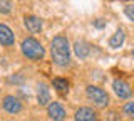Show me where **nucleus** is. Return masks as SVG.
Segmentation results:
<instances>
[{
    "instance_id": "f257e3e1",
    "label": "nucleus",
    "mask_w": 134,
    "mask_h": 121,
    "mask_svg": "<svg viewBox=\"0 0 134 121\" xmlns=\"http://www.w3.org/2000/svg\"><path fill=\"white\" fill-rule=\"evenodd\" d=\"M50 54H52V61L57 66H67L70 62V45L69 40L62 35H57L52 39L50 44Z\"/></svg>"
},
{
    "instance_id": "f03ea898",
    "label": "nucleus",
    "mask_w": 134,
    "mask_h": 121,
    "mask_svg": "<svg viewBox=\"0 0 134 121\" xmlns=\"http://www.w3.org/2000/svg\"><path fill=\"white\" fill-rule=\"evenodd\" d=\"M22 54L25 57H29V59H42L44 57V47H42V44L39 42L37 39H34V37H29V39H25L22 42Z\"/></svg>"
},
{
    "instance_id": "7ed1b4c3",
    "label": "nucleus",
    "mask_w": 134,
    "mask_h": 121,
    "mask_svg": "<svg viewBox=\"0 0 134 121\" xmlns=\"http://www.w3.org/2000/svg\"><path fill=\"white\" fill-rule=\"evenodd\" d=\"M86 93H87V98H89L91 101L96 103V106L106 108L107 104H109V94L102 89V87H97V86H87Z\"/></svg>"
},
{
    "instance_id": "20e7f679",
    "label": "nucleus",
    "mask_w": 134,
    "mask_h": 121,
    "mask_svg": "<svg viewBox=\"0 0 134 121\" xmlns=\"http://www.w3.org/2000/svg\"><path fill=\"white\" fill-rule=\"evenodd\" d=\"M112 87H114V93L119 96L121 99H127L129 96L132 94L131 86H129L127 82L124 81V79H114V82H112Z\"/></svg>"
},
{
    "instance_id": "39448f33",
    "label": "nucleus",
    "mask_w": 134,
    "mask_h": 121,
    "mask_svg": "<svg viewBox=\"0 0 134 121\" xmlns=\"http://www.w3.org/2000/svg\"><path fill=\"white\" fill-rule=\"evenodd\" d=\"M47 114L52 121H64L65 119V109L59 103H50L47 106Z\"/></svg>"
},
{
    "instance_id": "423d86ee",
    "label": "nucleus",
    "mask_w": 134,
    "mask_h": 121,
    "mask_svg": "<svg viewBox=\"0 0 134 121\" xmlns=\"http://www.w3.org/2000/svg\"><path fill=\"white\" fill-rule=\"evenodd\" d=\"M3 109L7 113L15 114V113H19L22 109V103H20L15 96H5V98H3Z\"/></svg>"
},
{
    "instance_id": "0eeeda50",
    "label": "nucleus",
    "mask_w": 134,
    "mask_h": 121,
    "mask_svg": "<svg viewBox=\"0 0 134 121\" xmlns=\"http://www.w3.org/2000/svg\"><path fill=\"white\" fill-rule=\"evenodd\" d=\"M74 121H97V116H96L94 109L84 106V108H79V109L75 111Z\"/></svg>"
},
{
    "instance_id": "6e6552de",
    "label": "nucleus",
    "mask_w": 134,
    "mask_h": 121,
    "mask_svg": "<svg viewBox=\"0 0 134 121\" xmlns=\"http://www.w3.org/2000/svg\"><path fill=\"white\" fill-rule=\"evenodd\" d=\"M24 24L32 34H37V32L42 30V20L39 17H35V15H27V17L24 19Z\"/></svg>"
},
{
    "instance_id": "1a4fd4ad",
    "label": "nucleus",
    "mask_w": 134,
    "mask_h": 121,
    "mask_svg": "<svg viewBox=\"0 0 134 121\" xmlns=\"http://www.w3.org/2000/svg\"><path fill=\"white\" fill-rule=\"evenodd\" d=\"M14 40H15L14 32H12L5 24H0V44L2 45H12Z\"/></svg>"
},
{
    "instance_id": "9d476101",
    "label": "nucleus",
    "mask_w": 134,
    "mask_h": 121,
    "mask_svg": "<svg viewBox=\"0 0 134 121\" xmlns=\"http://www.w3.org/2000/svg\"><path fill=\"white\" fill-rule=\"evenodd\" d=\"M74 52L77 57H81V59H86L87 56L91 54V45L87 42H84V40H77V42L74 44Z\"/></svg>"
},
{
    "instance_id": "9b49d317",
    "label": "nucleus",
    "mask_w": 134,
    "mask_h": 121,
    "mask_svg": "<svg viewBox=\"0 0 134 121\" xmlns=\"http://www.w3.org/2000/svg\"><path fill=\"white\" fill-rule=\"evenodd\" d=\"M37 101H39L40 106H49L50 101V93L49 87L45 84H39V91H37Z\"/></svg>"
},
{
    "instance_id": "f8f14e48",
    "label": "nucleus",
    "mask_w": 134,
    "mask_h": 121,
    "mask_svg": "<svg viewBox=\"0 0 134 121\" xmlns=\"http://www.w3.org/2000/svg\"><path fill=\"white\" fill-rule=\"evenodd\" d=\"M124 39H126V34H124V30H117L114 35L111 37V39H109V45H111L112 49H119L121 45L124 44Z\"/></svg>"
},
{
    "instance_id": "ddd939ff",
    "label": "nucleus",
    "mask_w": 134,
    "mask_h": 121,
    "mask_svg": "<svg viewBox=\"0 0 134 121\" xmlns=\"http://www.w3.org/2000/svg\"><path fill=\"white\" fill-rule=\"evenodd\" d=\"M52 84H54V87H55L59 93H65V91L69 89V82H67L65 79H62V77L52 79Z\"/></svg>"
},
{
    "instance_id": "4468645a",
    "label": "nucleus",
    "mask_w": 134,
    "mask_h": 121,
    "mask_svg": "<svg viewBox=\"0 0 134 121\" xmlns=\"http://www.w3.org/2000/svg\"><path fill=\"white\" fill-rule=\"evenodd\" d=\"M122 113L127 116V118H134V101L126 103L124 108H122Z\"/></svg>"
},
{
    "instance_id": "2eb2a0df",
    "label": "nucleus",
    "mask_w": 134,
    "mask_h": 121,
    "mask_svg": "<svg viewBox=\"0 0 134 121\" xmlns=\"http://www.w3.org/2000/svg\"><path fill=\"white\" fill-rule=\"evenodd\" d=\"M12 2H7V0H2L0 2V14H10L12 12Z\"/></svg>"
},
{
    "instance_id": "dca6fc26",
    "label": "nucleus",
    "mask_w": 134,
    "mask_h": 121,
    "mask_svg": "<svg viewBox=\"0 0 134 121\" xmlns=\"http://www.w3.org/2000/svg\"><path fill=\"white\" fill-rule=\"evenodd\" d=\"M124 14L127 15V19H131L132 22H134V3H129V5H126Z\"/></svg>"
},
{
    "instance_id": "f3484780",
    "label": "nucleus",
    "mask_w": 134,
    "mask_h": 121,
    "mask_svg": "<svg viewBox=\"0 0 134 121\" xmlns=\"http://www.w3.org/2000/svg\"><path fill=\"white\" fill-rule=\"evenodd\" d=\"M22 77H10V82H20Z\"/></svg>"
},
{
    "instance_id": "a211bd4d",
    "label": "nucleus",
    "mask_w": 134,
    "mask_h": 121,
    "mask_svg": "<svg viewBox=\"0 0 134 121\" xmlns=\"http://www.w3.org/2000/svg\"><path fill=\"white\" fill-rule=\"evenodd\" d=\"M132 56H134V51H132Z\"/></svg>"
}]
</instances>
